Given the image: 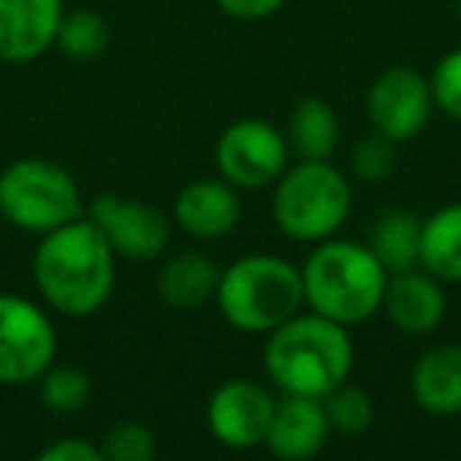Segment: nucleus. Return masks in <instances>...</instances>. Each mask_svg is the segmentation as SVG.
Here are the masks:
<instances>
[{"instance_id": "1", "label": "nucleus", "mask_w": 461, "mask_h": 461, "mask_svg": "<svg viewBox=\"0 0 461 461\" xmlns=\"http://www.w3.org/2000/svg\"><path fill=\"white\" fill-rule=\"evenodd\" d=\"M41 301L60 316H95L114 294L117 257L89 215L41 234L32 257Z\"/></svg>"}, {"instance_id": "2", "label": "nucleus", "mask_w": 461, "mask_h": 461, "mask_svg": "<svg viewBox=\"0 0 461 461\" xmlns=\"http://www.w3.org/2000/svg\"><path fill=\"white\" fill-rule=\"evenodd\" d=\"M263 366L269 383L278 385L285 395L326 398L335 385L351 379L354 341L348 326L313 310H301L269 332Z\"/></svg>"}, {"instance_id": "3", "label": "nucleus", "mask_w": 461, "mask_h": 461, "mask_svg": "<svg viewBox=\"0 0 461 461\" xmlns=\"http://www.w3.org/2000/svg\"><path fill=\"white\" fill-rule=\"evenodd\" d=\"M301 278L307 310L341 326H357L376 316L389 285V272L370 247L339 238L316 244L301 266Z\"/></svg>"}, {"instance_id": "4", "label": "nucleus", "mask_w": 461, "mask_h": 461, "mask_svg": "<svg viewBox=\"0 0 461 461\" xmlns=\"http://www.w3.org/2000/svg\"><path fill=\"white\" fill-rule=\"evenodd\" d=\"M215 303L230 329L269 335L307 307L301 269L276 253L240 257L218 276Z\"/></svg>"}, {"instance_id": "5", "label": "nucleus", "mask_w": 461, "mask_h": 461, "mask_svg": "<svg viewBox=\"0 0 461 461\" xmlns=\"http://www.w3.org/2000/svg\"><path fill=\"white\" fill-rule=\"evenodd\" d=\"M354 203L351 180L332 161H297L276 180L272 218L285 238L320 244L339 234Z\"/></svg>"}, {"instance_id": "6", "label": "nucleus", "mask_w": 461, "mask_h": 461, "mask_svg": "<svg viewBox=\"0 0 461 461\" xmlns=\"http://www.w3.org/2000/svg\"><path fill=\"white\" fill-rule=\"evenodd\" d=\"M83 215V190L58 161L16 158L0 171V218L14 228L48 234Z\"/></svg>"}, {"instance_id": "7", "label": "nucleus", "mask_w": 461, "mask_h": 461, "mask_svg": "<svg viewBox=\"0 0 461 461\" xmlns=\"http://www.w3.org/2000/svg\"><path fill=\"white\" fill-rule=\"evenodd\" d=\"M58 360V329L48 310L23 294H0V385L39 383Z\"/></svg>"}, {"instance_id": "8", "label": "nucleus", "mask_w": 461, "mask_h": 461, "mask_svg": "<svg viewBox=\"0 0 461 461\" xmlns=\"http://www.w3.org/2000/svg\"><path fill=\"white\" fill-rule=\"evenodd\" d=\"M288 136L263 117L234 121L215 146L218 174L238 190H266L288 171Z\"/></svg>"}, {"instance_id": "9", "label": "nucleus", "mask_w": 461, "mask_h": 461, "mask_svg": "<svg viewBox=\"0 0 461 461\" xmlns=\"http://www.w3.org/2000/svg\"><path fill=\"white\" fill-rule=\"evenodd\" d=\"M86 215L95 221L114 257L121 259L149 263V259L161 257L171 244L174 221L146 199L104 193V196L92 199V205H86Z\"/></svg>"}, {"instance_id": "10", "label": "nucleus", "mask_w": 461, "mask_h": 461, "mask_svg": "<svg viewBox=\"0 0 461 461\" xmlns=\"http://www.w3.org/2000/svg\"><path fill=\"white\" fill-rule=\"evenodd\" d=\"M366 117L373 133L398 142H411L427 130L433 117L429 79L411 67H389L366 89Z\"/></svg>"}, {"instance_id": "11", "label": "nucleus", "mask_w": 461, "mask_h": 461, "mask_svg": "<svg viewBox=\"0 0 461 461\" xmlns=\"http://www.w3.org/2000/svg\"><path fill=\"white\" fill-rule=\"evenodd\" d=\"M272 414H276V398L257 379H228L209 398L205 423L215 442L228 448H257L266 442Z\"/></svg>"}, {"instance_id": "12", "label": "nucleus", "mask_w": 461, "mask_h": 461, "mask_svg": "<svg viewBox=\"0 0 461 461\" xmlns=\"http://www.w3.org/2000/svg\"><path fill=\"white\" fill-rule=\"evenodd\" d=\"M64 0H0V60L32 64L58 45Z\"/></svg>"}, {"instance_id": "13", "label": "nucleus", "mask_w": 461, "mask_h": 461, "mask_svg": "<svg viewBox=\"0 0 461 461\" xmlns=\"http://www.w3.org/2000/svg\"><path fill=\"white\" fill-rule=\"evenodd\" d=\"M329 436H332V423L322 408V398L285 395V402H276V414L263 446L276 458L307 461L322 452Z\"/></svg>"}, {"instance_id": "14", "label": "nucleus", "mask_w": 461, "mask_h": 461, "mask_svg": "<svg viewBox=\"0 0 461 461\" xmlns=\"http://www.w3.org/2000/svg\"><path fill=\"white\" fill-rule=\"evenodd\" d=\"M383 313L389 322L404 335H429L439 329L442 316H446V291L442 282L433 278L429 272L404 269L389 276L383 294Z\"/></svg>"}, {"instance_id": "15", "label": "nucleus", "mask_w": 461, "mask_h": 461, "mask_svg": "<svg viewBox=\"0 0 461 461\" xmlns=\"http://www.w3.org/2000/svg\"><path fill=\"white\" fill-rule=\"evenodd\" d=\"M240 221L238 186L224 177H203L186 184L174 199V224L196 240L224 238Z\"/></svg>"}, {"instance_id": "16", "label": "nucleus", "mask_w": 461, "mask_h": 461, "mask_svg": "<svg viewBox=\"0 0 461 461\" xmlns=\"http://www.w3.org/2000/svg\"><path fill=\"white\" fill-rule=\"evenodd\" d=\"M411 395L429 417L461 414V345H433L411 366Z\"/></svg>"}, {"instance_id": "17", "label": "nucleus", "mask_w": 461, "mask_h": 461, "mask_svg": "<svg viewBox=\"0 0 461 461\" xmlns=\"http://www.w3.org/2000/svg\"><path fill=\"white\" fill-rule=\"evenodd\" d=\"M218 276L209 257L203 253H180L167 259L158 272V297L171 310H199L203 303L215 301Z\"/></svg>"}, {"instance_id": "18", "label": "nucleus", "mask_w": 461, "mask_h": 461, "mask_svg": "<svg viewBox=\"0 0 461 461\" xmlns=\"http://www.w3.org/2000/svg\"><path fill=\"white\" fill-rule=\"evenodd\" d=\"M420 269L439 282H461V203L420 221Z\"/></svg>"}, {"instance_id": "19", "label": "nucleus", "mask_w": 461, "mask_h": 461, "mask_svg": "<svg viewBox=\"0 0 461 461\" xmlns=\"http://www.w3.org/2000/svg\"><path fill=\"white\" fill-rule=\"evenodd\" d=\"M288 149L301 161H329L339 146V117L322 98H301L288 121Z\"/></svg>"}, {"instance_id": "20", "label": "nucleus", "mask_w": 461, "mask_h": 461, "mask_svg": "<svg viewBox=\"0 0 461 461\" xmlns=\"http://www.w3.org/2000/svg\"><path fill=\"white\" fill-rule=\"evenodd\" d=\"M366 247L385 266L389 276L417 269L420 266V221L404 209L385 212L370 228V244Z\"/></svg>"}, {"instance_id": "21", "label": "nucleus", "mask_w": 461, "mask_h": 461, "mask_svg": "<svg viewBox=\"0 0 461 461\" xmlns=\"http://www.w3.org/2000/svg\"><path fill=\"white\" fill-rule=\"evenodd\" d=\"M111 45V26L95 10H73L64 14L58 32V48L70 60H95L108 51Z\"/></svg>"}, {"instance_id": "22", "label": "nucleus", "mask_w": 461, "mask_h": 461, "mask_svg": "<svg viewBox=\"0 0 461 461\" xmlns=\"http://www.w3.org/2000/svg\"><path fill=\"white\" fill-rule=\"evenodd\" d=\"M92 395V379L86 370L70 364H51L39 376V398L54 414H73L86 408Z\"/></svg>"}, {"instance_id": "23", "label": "nucleus", "mask_w": 461, "mask_h": 461, "mask_svg": "<svg viewBox=\"0 0 461 461\" xmlns=\"http://www.w3.org/2000/svg\"><path fill=\"white\" fill-rule=\"evenodd\" d=\"M322 408L332 423V433L339 436H364L373 427V398L360 389L357 383L345 379L341 385H335L326 398H322Z\"/></svg>"}, {"instance_id": "24", "label": "nucleus", "mask_w": 461, "mask_h": 461, "mask_svg": "<svg viewBox=\"0 0 461 461\" xmlns=\"http://www.w3.org/2000/svg\"><path fill=\"white\" fill-rule=\"evenodd\" d=\"M102 452L108 461H149L158 446H155V433L140 420H121L104 433Z\"/></svg>"}, {"instance_id": "25", "label": "nucleus", "mask_w": 461, "mask_h": 461, "mask_svg": "<svg viewBox=\"0 0 461 461\" xmlns=\"http://www.w3.org/2000/svg\"><path fill=\"white\" fill-rule=\"evenodd\" d=\"M429 92H433L436 111H442L452 121H461V48H452L439 58L429 77Z\"/></svg>"}, {"instance_id": "26", "label": "nucleus", "mask_w": 461, "mask_h": 461, "mask_svg": "<svg viewBox=\"0 0 461 461\" xmlns=\"http://www.w3.org/2000/svg\"><path fill=\"white\" fill-rule=\"evenodd\" d=\"M395 167V142L385 136L373 133L360 140L351 152V174L364 184H376V180L389 177Z\"/></svg>"}, {"instance_id": "27", "label": "nucleus", "mask_w": 461, "mask_h": 461, "mask_svg": "<svg viewBox=\"0 0 461 461\" xmlns=\"http://www.w3.org/2000/svg\"><path fill=\"white\" fill-rule=\"evenodd\" d=\"M39 461H104V452L89 439H58L41 448Z\"/></svg>"}, {"instance_id": "28", "label": "nucleus", "mask_w": 461, "mask_h": 461, "mask_svg": "<svg viewBox=\"0 0 461 461\" xmlns=\"http://www.w3.org/2000/svg\"><path fill=\"white\" fill-rule=\"evenodd\" d=\"M215 7L221 14L234 16V20L244 23H257V20H269L278 10L285 7V0H215Z\"/></svg>"}, {"instance_id": "29", "label": "nucleus", "mask_w": 461, "mask_h": 461, "mask_svg": "<svg viewBox=\"0 0 461 461\" xmlns=\"http://www.w3.org/2000/svg\"><path fill=\"white\" fill-rule=\"evenodd\" d=\"M458 20H461V4H458Z\"/></svg>"}]
</instances>
